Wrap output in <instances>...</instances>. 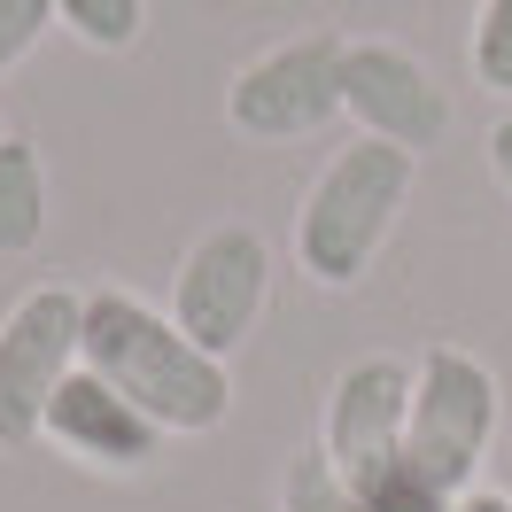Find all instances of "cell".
Masks as SVG:
<instances>
[{"label":"cell","mask_w":512,"mask_h":512,"mask_svg":"<svg viewBox=\"0 0 512 512\" xmlns=\"http://www.w3.org/2000/svg\"><path fill=\"white\" fill-rule=\"evenodd\" d=\"M78 365L101 373L117 396H132L163 435H210L233 412V365L194 350L179 319L132 288H86Z\"/></svg>","instance_id":"cell-1"},{"label":"cell","mask_w":512,"mask_h":512,"mask_svg":"<svg viewBox=\"0 0 512 512\" xmlns=\"http://www.w3.org/2000/svg\"><path fill=\"white\" fill-rule=\"evenodd\" d=\"M412 187H419L412 148H388V140L350 132V140L319 163V179L303 187V202H295V233H288L295 272L326 295L357 288V280L381 264L396 218L412 210Z\"/></svg>","instance_id":"cell-2"},{"label":"cell","mask_w":512,"mask_h":512,"mask_svg":"<svg viewBox=\"0 0 512 512\" xmlns=\"http://www.w3.org/2000/svg\"><path fill=\"white\" fill-rule=\"evenodd\" d=\"M497 419H505L497 373H489L474 350L435 342V350L412 365V427H404V458L427 466L450 497H466V489L481 481V466H489Z\"/></svg>","instance_id":"cell-3"},{"label":"cell","mask_w":512,"mask_h":512,"mask_svg":"<svg viewBox=\"0 0 512 512\" xmlns=\"http://www.w3.org/2000/svg\"><path fill=\"white\" fill-rule=\"evenodd\" d=\"M78 326L86 288L39 280L0 311V450H32L55 388L78 373Z\"/></svg>","instance_id":"cell-4"},{"label":"cell","mask_w":512,"mask_h":512,"mask_svg":"<svg viewBox=\"0 0 512 512\" xmlns=\"http://www.w3.org/2000/svg\"><path fill=\"white\" fill-rule=\"evenodd\" d=\"M264 295H272V241L256 225H210L194 233V249L171 272V319L194 350H210L233 365V350L256 334L264 319Z\"/></svg>","instance_id":"cell-5"},{"label":"cell","mask_w":512,"mask_h":512,"mask_svg":"<svg viewBox=\"0 0 512 512\" xmlns=\"http://www.w3.org/2000/svg\"><path fill=\"white\" fill-rule=\"evenodd\" d=\"M342 117V32H295L233 70L225 125L241 140H311Z\"/></svg>","instance_id":"cell-6"},{"label":"cell","mask_w":512,"mask_h":512,"mask_svg":"<svg viewBox=\"0 0 512 512\" xmlns=\"http://www.w3.org/2000/svg\"><path fill=\"white\" fill-rule=\"evenodd\" d=\"M342 117L365 140L427 156L450 132V94H443V78L427 70V55H412L404 39L365 32V39H342Z\"/></svg>","instance_id":"cell-7"},{"label":"cell","mask_w":512,"mask_h":512,"mask_svg":"<svg viewBox=\"0 0 512 512\" xmlns=\"http://www.w3.org/2000/svg\"><path fill=\"white\" fill-rule=\"evenodd\" d=\"M39 443H55L70 466H86V474H148L171 435H163L132 396H117L101 373L78 365V373L55 388L47 419H39Z\"/></svg>","instance_id":"cell-8"},{"label":"cell","mask_w":512,"mask_h":512,"mask_svg":"<svg viewBox=\"0 0 512 512\" xmlns=\"http://www.w3.org/2000/svg\"><path fill=\"white\" fill-rule=\"evenodd\" d=\"M404 427H412V365L404 357H357L334 373L326 388V419H319V443L334 466H381L404 450Z\"/></svg>","instance_id":"cell-9"},{"label":"cell","mask_w":512,"mask_h":512,"mask_svg":"<svg viewBox=\"0 0 512 512\" xmlns=\"http://www.w3.org/2000/svg\"><path fill=\"white\" fill-rule=\"evenodd\" d=\"M55 218V187H47V156L32 132H0V256H32Z\"/></svg>","instance_id":"cell-10"},{"label":"cell","mask_w":512,"mask_h":512,"mask_svg":"<svg viewBox=\"0 0 512 512\" xmlns=\"http://www.w3.org/2000/svg\"><path fill=\"white\" fill-rule=\"evenodd\" d=\"M280 512H365V489L350 466L326 458V443H303L280 474Z\"/></svg>","instance_id":"cell-11"},{"label":"cell","mask_w":512,"mask_h":512,"mask_svg":"<svg viewBox=\"0 0 512 512\" xmlns=\"http://www.w3.org/2000/svg\"><path fill=\"white\" fill-rule=\"evenodd\" d=\"M55 24L94 55H132L148 32V0H55Z\"/></svg>","instance_id":"cell-12"},{"label":"cell","mask_w":512,"mask_h":512,"mask_svg":"<svg viewBox=\"0 0 512 512\" xmlns=\"http://www.w3.org/2000/svg\"><path fill=\"white\" fill-rule=\"evenodd\" d=\"M357 489H365V512H450V505H458L443 481L427 474V466H412L404 450H396V458H381V466H365V474H357Z\"/></svg>","instance_id":"cell-13"},{"label":"cell","mask_w":512,"mask_h":512,"mask_svg":"<svg viewBox=\"0 0 512 512\" xmlns=\"http://www.w3.org/2000/svg\"><path fill=\"white\" fill-rule=\"evenodd\" d=\"M466 63L497 101H512V0H474V32H466Z\"/></svg>","instance_id":"cell-14"},{"label":"cell","mask_w":512,"mask_h":512,"mask_svg":"<svg viewBox=\"0 0 512 512\" xmlns=\"http://www.w3.org/2000/svg\"><path fill=\"white\" fill-rule=\"evenodd\" d=\"M55 32V0H0V78Z\"/></svg>","instance_id":"cell-15"},{"label":"cell","mask_w":512,"mask_h":512,"mask_svg":"<svg viewBox=\"0 0 512 512\" xmlns=\"http://www.w3.org/2000/svg\"><path fill=\"white\" fill-rule=\"evenodd\" d=\"M481 156H489V179L512 194V109H505V117H497L489 132H481Z\"/></svg>","instance_id":"cell-16"},{"label":"cell","mask_w":512,"mask_h":512,"mask_svg":"<svg viewBox=\"0 0 512 512\" xmlns=\"http://www.w3.org/2000/svg\"><path fill=\"white\" fill-rule=\"evenodd\" d=\"M450 512H512V497H505V489H489V481H474V489H466Z\"/></svg>","instance_id":"cell-17"}]
</instances>
